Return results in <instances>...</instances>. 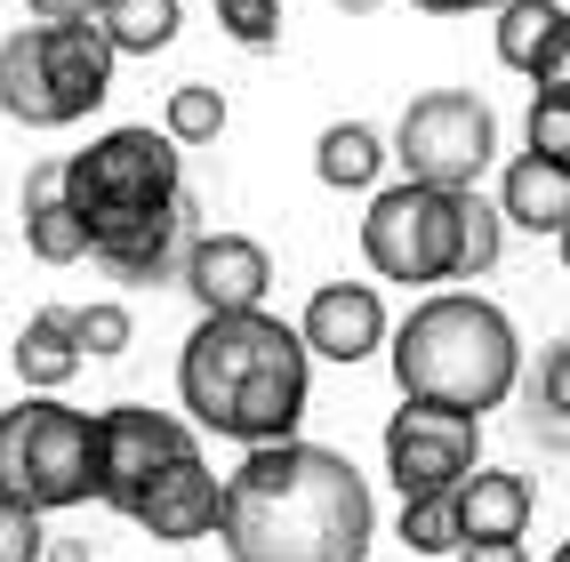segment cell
Masks as SVG:
<instances>
[{
	"mask_svg": "<svg viewBox=\"0 0 570 562\" xmlns=\"http://www.w3.org/2000/svg\"><path fill=\"white\" fill-rule=\"evenodd\" d=\"M89 24L112 57H154L177 41V0H89Z\"/></svg>",
	"mask_w": 570,
	"mask_h": 562,
	"instance_id": "e0dca14e",
	"label": "cell"
},
{
	"mask_svg": "<svg viewBox=\"0 0 570 562\" xmlns=\"http://www.w3.org/2000/svg\"><path fill=\"white\" fill-rule=\"evenodd\" d=\"M169 145H217V129H225V97L217 89H169Z\"/></svg>",
	"mask_w": 570,
	"mask_h": 562,
	"instance_id": "cb8c5ba5",
	"label": "cell"
},
{
	"mask_svg": "<svg viewBox=\"0 0 570 562\" xmlns=\"http://www.w3.org/2000/svg\"><path fill=\"white\" fill-rule=\"evenodd\" d=\"M459 506L450 491H426V499H402V546L410 554H459Z\"/></svg>",
	"mask_w": 570,
	"mask_h": 562,
	"instance_id": "603a6c76",
	"label": "cell"
},
{
	"mask_svg": "<svg viewBox=\"0 0 570 562\" xmlns=\"http://www.w3.org/2000/svg\"><path fill=\"white\" fill-rule=\"evenodd\" d=\"M362 257L386 282H450V257H459V194L450 185H386L362 217Z\"/></svg>",
	"mask_w": 570,
	"mask_h": 562,
	"instance_id": "52a82bcc",
	"label": "cell"
},
{
	"mask_svg": "<svg viewBox=\"0 0 570 562\" xmlns=\"http://www.w3.org/2000/svg\"><path fill=\"white\" fill-rule=\"evenodd\" d=\"M530 154L570 161V89H539V105H530Z\"/></svg>",
	"mask_w": 570,
	"mask_h": 562,
	"instance_id": "4316f807",
	"label": "cell"
},
{
	"mask_svg": "<svg viewBox=\"0 0 570 562\" xmlns=\"http://www.w3.org/2000/svg\"><path fill=\"white\" fill-rule=\"evenodd\" d=\"M177 194H185V161H177L169 129H105L89 154L57 161V201L89 225V249L169 217Z\"/></svg>",
	"mask_w": 570,
	"mask_h": 562,
	"instance_id": "277c9868",
	"label": "cell"
},
{
	"mask_svg": "<svg viewBox=\"0 0 570 562\" xmlns=\"http://www.w3.org/2000/svg\"><path fill=\"white\" fill-rule=\"evenodd\" d=\"M297 337H306V354H322V362H370L386 346V306H377L370 282H322L306 297Z\"/></svg>",
	"mask_w": 570,
	"mask_h": 562,
	"instance_id": "7c38bea8",
	"label": "cell"
},
{
	"mask_svg": "<svg viewBox=\"0 0 570 562\" xmlns=\"http://www.w3.org/2000/svg\"><path fill=\"white\" fill-rule=\"evenodd\" d=\"M41 562H89V546H72V539H65V546H41Z\"/></svg>",
	"mask_w": 570,
	"mask_h": 562,
	"instance_id": "d6a6232c",
	"label": "cell"
},
{
	"mask_svg": "<svg viewBox=\"0 0 570 562\" xmlns=\"http://www.w3.org/2000/svg\"><path fill=\"white\" fill-rule=\"evenodd\" d=\"M539 410H547V426H562V410H570V346H562V337L539 362Z\"/></svg>",
	"mask_w": 570,
	"mask_h": 562,
	"instance_id": "f1b7e54d",
	"label": "cell"
},
{
	"mask_svg": "<svg viewBox=\"0 0 570 562\" xmlns=\"http://www.w3.org/2000/svg\"><path fill=\"white\" fill-rule=\"evenodd\" d=\"M24 249L41 257V266H72V257H89V225L72 217L57 194L49 201H24Z\"/></svg>",
	"mask_w": 570,
	"mask_h": 562,
	"instance_id": "7402d4cb",
	"label": "cell"
},
{
	"mask_svg": "<svg viewBox=\"0 0 570 562\" xmlns=\"http://www.w3.org/2000/svg\"><path fill=\"white\" fill-rule=\"evenodd\" d=\"M177 459H194V434H185L169 410L112 402L105 418H97V499H105V506H121V514H129V506L177 466Z\"/></svg>",
	"mask_w": 570,
	"mask_h": 562,
	"instance_id": "30bf717a",
	"label": "cell"
},
{
	"mask_svg": "<svg viewBox=\"0 0 570 562\" xmlns=\"http://www.w3.org/2000/svg\"><path fill=\"white\" fill-rule=\"evenodd\" d=\"M306 337L274 322L265 306L242 314H202V329L177 354V394L194 410V426L225 442H282L306 418Z\"/></svg>",
	"mask_w": 570,
	"mask_h": 562,
	"instance_id": "7a4b0ae2",
	"label": "cell"
},
{
	"mask_svg": "<svg viewBox=\"0 0 570 562\" xmlns=\"http://www.w3.org/2000/svg\"><path fill=\"white\" fill-rule=\"evenodd\" d=\"M490 154H499V112H490L474 89H426L394 129V161L417 185H450V194L482 185Z\"/></svg>",
	"mask_w": 570,
	"mask_h": 562,
	"instance_id": "ba28073f",
	"label": "cell"
},
{
	"mask_svg": "<svg viewBox=\"0 0 570 562\" xmlns=\"http://www.w3.org/2000/svg\"><path fill=\"white\" fill-rule=\"evenodd\" d=\"M482 466V418L466 410H442V402H410L386 418V474L402 499H426V491H450L459 474Z\"/></svg>",
	"mask_w": 570,
	"mask_h": 562,
	"instance_id": "9c48e42d",
	"label": "cell"
},
{
	"mask_svg": "<svg viewBox=\"0 0 570 562\" xmlns=\"http://www.w3.org/2000/svg\"><path fill=\"white\" fill-rule=\"evenodd\" d=\"M499 241H507V217L466 185V194H459V257H450V282L490 274V266H499Z\"/></svg>",
	"mask_w": 570,
	"mask_h": 562,
	"instance_id": "44dd1931",
	"label": "cell"
},
{
	"mask_svg": "<svg viewBox=\"0 0 570 562\" xmlns=\"http://www.w3.org/2000/svg\"><path fill=\"white\" fill-rule=\"evenodd\" d=\"M217 539L234 562H362L377 506L346 450L282 434L249 442V459L217 482Z\"/></svg>",
	"mask_w": 570,
	"mask_h": 562,
	"instance_id": "6da1fadb",
	"label": "cell"
},
{
	"mask_svg": "<svg viewBox=\"0 0 570 562\" xmlns=\"http://www.w3.org/2000/svg\"><path fill=\"white\" fill-rule=\"evenodd\" d=\"M499 217L522 225V234H539L554 241L562 225H570V161H547V154H522L499 185Z\"/></svg>",
	"mask_w": 570,
	"mask_h": 562,
	"instance_id": "5bb4252c",
	"label": "cell"
},
{
	"mask_svg": "<svg viewBox=\"0 0 570 562\" xmlns=\"http://www.w3.org/2000/svg\"><path fill=\"white\" fill-rule=\"evenodd\" d=\"M72 322V346H81V354H121L129 346V306H81V314H65Z\"/></svg>",
	"mask_w": 570,
	"mask_h": 562,
	"instance_id": "484cf974",
	"label": "cell"
},
{
	"mask_svg": "<svg viewBox=\"0 0 570 562\" xmlns=\"http://www.w3.org/2000/svg\"><path fill=\"white\" fill-rule=\"evenodd\" d=\"M554 562H570V554H554Z\"/></svg>",
	"mask_w": 570,
	"mask_h": 562,
	"instance_id": "e575fe53",
	"label": "cell"
},
{
	"mask_svg": "<svg viewBox=\"0 0 570 562\" xmlns=\"http://www.w3.org/2000/svg\"><path fill=\"white\" fill-rule=\"evenodd\" d=\"M314 169H322V185H337V194H362V185H377V169H386V145H377L370 121H337L314 145Z\"/></svg>",
	"mask_w": 570,
	"mask_h": 562,
	"instance_id": "d6986e66",
	"label": "cell"
},
{
	"mask_svg": "<svg viewBox=\"0 0 570 562\" xmlns=\"http://www.w3.org/2000/svg\"><path fill=\"white\" fill-rule=\"evenodd\" d=\"M81 362H89V354L72 346V322H65L57 306H49V314H32V322L17 329V378H24L32 394H57Z\"/></svg>",
	"mask_w": 570,
	"mask_h": 562,
	"instance_id": "ac0fdd59",
	"label": "cell"
},
{
	"mask_svg": "<svg viewBox=\"0 0 570 562\" xmlns=\"http://www.w3.org/2000/svg\"><path fill=\"white\" fill-rule=\"evenodd\" d=\"M112 89V49L89 17H32L0 41V112L24 129H72Z\"/></svg>",
	"mask_w": 570,
	"mask_h": 562,
	"instance_id": "5b68a950",
	"label": "cell"
},
{
	"mask_svg": "<svg viewBox=\"0 0 570 562\" xmlns=\"http://www.w3.org/2000/svg\"><path fill=\"white\" fill-rule=\"evenodd\" d=\"M450 562H530V546L522 539H459Z\"/></svg>",
	"mask_w": 570,
	"mask_h": 562,
	"instance_id": "f546056e",
	"label": "cell"
},
{
	"mask_svg": "<svg viewBox=\"0 0 570 562\" xmlns=\"http://www.w3.org/2000/svg\"><path fill=\"white\" fill-rule=\"evenodd\" d=\"M410 9H426V17H474V9H499V0H410Z\"/></svg>",
	"mask_w": 570,
	"mask_h": 562,
	"instance_id": "4dcf8cb0",
	"label": "cell"
},
{
	"mask_svg": "<svg viewBox=\"0 0 570 562\" xmlns=\"http://www.w3.org/2000/svg\"><path fill=\"white\" fill-rule=\"evenodd\" d=\"M129 522H137V531H154V539H169V546L209 539L217 531V474L202 466V450H194V459H177L154 491L129 506Z\"/></svg>",
	"mask_w": 570,
	"mask_h": 562,
	"instance_id": "4fadbf2b",
	"label": "cell"
},
{
	"mask_svg": "<svg viewBox=\"0 0 570 562\" xmlns=\"http://www.w3.org/2000/svg\"><path fill=\"white\" fill-rule=\"evenodd\" d=\"M217 24L242 49H274L282 41V0H217Z\"/></svg>",
	"mask_w": 570,
	"mask_h": 562,
	"instance_id": "d4e9b609",
	"label": "cell"
},
{
	"mask_svg": "<svg viewBox=\"0 0 570 562\" xmlns=\"http://www.w3.org/2000/svg\"><path fill=\"white\" fill-rule=\"evenodd\" d=\"M0 491L24 506H89L97 499V418L65 402H17L0 410Z\"/></svg>",
	"mask_w": 570,
	"mask_h": 562,
	"instance_id": "8992f818",
	"label": "cell"
},
{
	"mask_svg": "<svg viewBox=\"0 0 570 562\" xmlns=\"http://www.w3.org/2000/svg\"><path fill=\"white\" fill-rule=\"evenodd\" d=\"M570 32V9L562 0H499V65L530 72L539 65V49H554Z\"/></svg>",
	"mask_w": 570,
	"mask_h": 562,
	"instance_id": "ffe728a7",
	"label": "cell"
},
{
	"mask_svg": "<svg viewBox=\"0 0 570 562\" xmlns=\"http://www.w3.org/2000/svg\"><path fill=\"white\" fill-rule=\"evenodd\" d=\"M177 266H185V289L202 297V314L265 306V289H274V257H265V241H249V234H194Z\"/></svg>",
	"mask_w": 570,
	"mask_h": 562,
	"instance_id": "8fae6325",
	"label": "cell"
},
{
	"mask_svg": "<svg viewBox=\"0 0 570 562\" xmlns=\"http://www.w3.org/2000/svg\"><path fill=\"white\" fill-rule=\"evenodd\" d=\"M514 369H522L514 322L474 289H442L394 329V386L410 402H442L482 418L514 394Z\"/></svg>",
	"mask_w": 570,
	"mask_h": 562,
	"instance_id": "3957f363",
	"label": "cell"
},
{
	"mask_svg": "<svg viewBox=\"0 0 570 562\" xmlns=\"http://www.w3.org/2000/svg\"><path fill=\"white\" fill-rule=\"evenodd\" d=\"M185 241H194V209H185V194H177V209H169V217L137 225V234L97 241L89 257H105V274H112V282H161L177 257H185Z\"/></svg>",
	"mask_w": 570,
	"mask_h": 562,
	"instance_id": "2e32d148",
	"label": "cell"
},
{
	"mask_svg": "<svg viewBox=\"0 0 570 562\" xmlns=\"http://www.w3.org/2000/svg\"><path fill=\"white\" fill-rule=\"evenodd\" d=\"M41 506H24V499H9L0 491V562H41Z\"/></svg>",
	"mask_w": 570,
	"mask_h": 562,
	"instance_id": "83f0119b",
	"label": "cell"
},
{
	"mask_svg": "<svg viewBox=\"0 0 570 562\" xmlns=\"http://www.w3.org/2000/svg\"><path fill=\"white\" fill-rule=\"evenodd\" d=\"M450 506H459V531L466 539H522L530 531V482L499 474V466H474L450 482Z\"/></svg>",
	"mask_w": 570,
	"mask_h": 562,
	"instance_id": "9a60e30c",
	"label": "cell"
},
{
	"mask_svg": "<svg viewBox=\"0 0 570 562\" xmlns=\"http://www.w3.org/2000/svg\"><path fill=\"white\" fill-rule=\"evenodd\" d=\"M24 9H32V17H49V24H57V17H89V0H24Z\"/></svg>",
	"mask_w": 570,
	"mask_h": 562,
	"instance_id": "1f68e13d",
	"label": "cell"
},
{
	"mask_svg": "<svg viewBox=\"0 0 570 562\" xmlns=\"http://www.w3.org/2000/svg\"><path fill=\"white\" fill-rule=\"evenodd\" d=\"M337 9H354V17H362V9H377V0H337Z\"/></svg>",
	"mask_w": 570,
	"mask_h": 562,
	"instance_id": "836d02e7",
	"label": "cell"
}]
</instances>
